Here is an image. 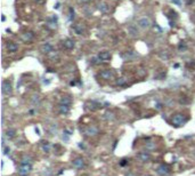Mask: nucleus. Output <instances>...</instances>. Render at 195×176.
<instances>
[{
    "instance_id": "ddd939ff",
    "label": "nucleus",
    "mask_w": 195,
    "mask_h": 176,
    "mask_svg": "<svg viewBox=\"0 0 195 176\" xmlns=\"http://www.w3.org/2000/svg\"><path fill=\"white\" fill-rule=\"evenodd\" d=\"M73 30L75 31L77 34H83L84 33V27L82 26V24L78 23V24H74L73 25Z\"/></svg>"
},
{
    "instance_id": "393cba45",
    "label": "nucleus",
    "mask_w": 195,
    "mask_h": 176,
    "mask_svg": "<svg viewBox=\"0 0 195 176\" xmlns=\"http://www.w3.org/2000/svg\"><path fill=\"white\" fill-rule=\"evenodd\" d=\"M41 143H42V146H43V150L44 151L49 150V143H48L47 141H43V142H41Z\"/></svg>"
},
{
    "instance_id": "4be33fe9",
    "label": "nucleus",
    "mask_w": 195,
    "mask_h": 176,
    "mask_svg": "<svg viewBox=\"0 0 195 176\" xmlns=\"http://www.w3.org/2000/svg\"><path fill=\"white\" fill-rule=\"evenodd\" d=\"M68 12H70V16H68V20L72 21V20L74 18V9L72 8V7H70V8H68Z\"/></svg>"
},
{
    "instance_id": "423d86ee",
    "label": "nucleus",
    "mask_w": 195,
    "mask_h": 176,
    "mask_svg": "<svg viewBox=\"0 0 195 176\" xmlns=\"http://www.w3.org/2000/svg\"><path fill=\"white\" fill-rule=\"evenodd\" d=\"M72 164H73V166L75 168L80 169V168L84 167V159H83V158H81V157H78V158H75V159L72 161Z\"/></svg>"
},
{
    "instance_id": "7ed1b4c3",
    "label": "nucleus",
    "mask_w": 195,
    "mask_h": 176,
    "mask_svg": "<svg viewBox=\"0 0 195 176\" xmlns=\"http://www.w3.org/2000/svg\"><path fill=\"white\" fill-rule=\"evenodd\" d=\"M13 92L12 88V84H10L9 80H3L2 81V93L5 95H10Z\"/></svg>"
},
{
    "instance_id": "dca6fc26",
    "label": "nucleus",
    "mask_w": 195,
    "mask_h": 176,
    "mask_svg": "<svg viewBox=\"0 0 195 176\" xmlns=\"http://www.w3.org/2000/svg\"><path fill=\"white\" fill-rule=\"evenodd\" d=\"M15 135H16V130H15V129L9 128V129L6 130V137H7V139L12 140V139H14V137H15Z\"/></svg>"
},
{
    "instance_id": "39448f33",
    "label": "nucleus",
    "mask_w": 195,
    "mask_h": 176,
    "mask_svg": "<svg viewBox=\"0 0 195 176\" xmlns=\"http://www.w3.org/2000/svg\"><path fill=\"white\" fill-rule=\"evenodd\" d=\"M137 24H138V26H140L142 29H147V27L151 26V21H149V18H147V17H142V18L138 20Z\"/></svg>"
},
{
    "instance_id": "bb28decb",
    "label": "nucleus",
    "mask_w": 195,
    "mask_h": 176,
    "mask_svg": "<svg viewBox=\"0 0 195 176\" xmlns=\"http://www.w3.org/2000/svg\"><path fill=\"white\" fill-rule=\"evenodd\" d=\"M170 13H171V16H169V17H173V18H176V17H177V13L173 12V10H170Z\"/></svg>"
},
{
    "instance_id": "9b49d317",
    "label": "nucleus",
    "mask_w": 195,
    "mask_h": 176,
    "mask_svg": "<svg viewBox=\"0 0 195 176\" xmlns=\"http://www.w3.org/2000/svg\"><path fill=\"white\" fill-rule=\"evenodd\" d=\"M98 57L101 58V61L107 62L109 58H111V54H109V51H107V50H103L98 54Z\"/></svg>"
},
{
    "instance_id": "6e6552de",
    "label": "nucleus",
    "mask_w": 195,
    "mask_h": 176,
    "mask_svg": "<svg viewBox=\"0 0 195 176\" xmlns=\"http://www.w3.org/2000/svg\"><path fill=\"white\" fill-rule=\"evenodd\" d=\"M40 50L42 51L43 54H50L51 51L54 50V48H53V46H51V45H50L49 42H44L43 45H41Z\"/></svg>"
},
{
    "instance_id": "aec40b11",
    "label": "nucleus",
    "mask_w": 195,
    "mask_h": 176,
    "mask_svg": "<svg viewBox=\"0 0 195 176\" xmlns=\"http://www.w3.org/2000/svg\"><path fill=\"white\" fill-rule=\"evenodd\" d=\"M71 102L72 99L68 97V96H63L61 98V104H66V105H71Z\"/></svg>"
},
{
    "instance_id": "f8f14e48",
    "label": "nucleus",
    "mask_w": 195,
    "mask_h": 176,
    "mask_svg": "<svg viewBox=\"0 0 195 176\" xmlns=\"http://www.w3.org/2000/svg\"><path fill=\"white\" fill-rule=\"evenodd\" d=\"M63 45H64V47L66 48V49H73L74 46H75L74 40H72V39H66V40H64V41H63Z\"/></svg>"
},
{
    "instance_id": "473e14b6",
    "label": "nucleus",
    "mask_w": 195,
    "mask_h": 176,
    "mask_svg": "<svg viewBox=\"0 0 195 176\" xmlns=\"http://www.w3.org/2000/svg\"><path fill=\"white\" fill-rule=\"evenodd\" d=\"M55 8H56V9H57V8H59V3H56V6H55Z\"/></svg>"
},
{
    "instance_id": "412c9836",
    "label": "nucleus",
    "mask_w": 195,
    "mask_h": 176,
    "mask_svg": "<svg viewBox=\"0 0 195 176\" xmlns=\"http://www.w3.org/2000/svg\"><path fill=\"white\" fill-rule=\"evenodd\" d=\"M186 49H187L186 44H185L184 41H181V42L179 44V46H178V50H179V51H184V50H186Z\"/></svg>"
},
{
    "instance_id": "a211bd4d",
    "label": "nucleus",
    "mask_w": 195,
    "mask_h": 176,
    "mask_svg": "<svg viewBox=\"0 0 195 176\" xmlns=\"http://www.w3.org/2000/svg\"><path fill=\"white\" fill-rule=\"evenodd\" d=\"M98 9L101 10L102 13H107L108 10H109V7H108L107 3H105V2H101V3L98 5Z\"/></svg>"
},
{
    "instance_id": "20e7f679",
    "label": "nucleus",
    "mask_w": 195,
    "mask_h": 176,
    "mask_svg": "<svg viewBox=\"0 0 195 176\" xmlns=\"http://www.w3.org/2000/svg\"><path fill=\"white\" fill-rule=\"evenodd\" d=\"M83 133L86 134L87 136H95L98 134V128L95 126H88L86 127V128L83 129Z\"/></svg>"
},
{
    "instance_id": "2f4dec72",
    "label": "nucleus",
    "mask_w": 195,
    "mask_h": 176,
    "mask_svg": "<svg viewBox=\"0 0 195 176\" xmlns=\"http://www.w3.org/2000/svg\"><path fill=\"white\" fill-rule=\"evenodd\" d=\"M126 164H127V160H122V163H121V166H124Z\"/></svg>"
},
{
    "instance_id": "0eeeda50",
    "label": "nucleus",
    "mask_w": 195,
    "mask_h": 176,
    "mask_svg": "<svg viewBox=\"0 0 195 176\" xmlns=\"http://www.w3.org/2000/svg\"><path fill=\"white\" fill-rule=\"evenodd\" d=\"M170 167L168 166V165H160L159 168H157V173H159L160 175H168L170 174Z\"/></svg>"
},
{
    "instance_id": "f03ea898",
    "label": "nucleus",
    "mask_w": 195,
    "mask_h": 176,
    "mask_svg": "<svg viewBox=\"0 0 195 176\" xmlns=\"http://www.w3.org/2000/svg\"><path fill=\"white\" fill-rule=\"evenodd\" d=\"M32 170V166L31 164H25V163H21L18 167V174L21 176H26L30 174V172Z\"/></svg>"
},
{
    "instance_id": "7c9ffc66",
    "label": "nucleus",
    "mask_w": 195,
    "mask_h": 176,
    "mask_svg": "<svg viewBox=\"0 0 195 176\" xmlns=\"http://www.w3.org/2000/svg\"><path fill=\"white\" fill-rule=\"evenodd\" d=\"M80 1H81L82 3H88L89 1H90V0H80Z\"/></svg>"
},
{
    "instance_id": "1a4fd4ad",
    "label": "nucleus",
    "mask_w": 195,
    "mask_h": 176,
    "mask_svg": "<svg viewBox=\"0 0 195 176\" xmlns=\"http://www.w3.org/2000/svg\"><path fill=\"white\" fill-rule=\"evenodd\" d=\"M33 38H34V34H33V32H31V31L24 32V33H22V36H21V39H22L24 42H30Z\"/></svg>"
},
{
    "instance_id": "c85d7f7f",
    "label": "nucleus",
    "mask_w": 195,
    "mask_h": 176,
    "mask_svg": "<svg viewBox=\"0 0 195 176\" xmlns=\"http://www.w3.org/2000/svg\"><path fill=\"white\" fill-rule=\"evenodd\" d=\"M193 2H194V0H186V3H187L188 6H189V5H192V3H193Z\"/></svg>"
},
{
    "instance_id": "5701e85b",
    "label": "nucleus",
    "mask_w": 195,
    "mask_h": 176,
    "mask_svg": "<svg viewBox=\"0 0 195 176\" xmlns=\"http://www.w3.org/2000/svg\"><path fill=\"white\" fill-rule=\"evenodd\" d=\"M31 158L30 157H27V156H24L23 157V159H22V163H25V164H31Z\"/></svg>"
},
{
    "instance_id": "a878e982",
    "label": "nucleus",
    "mask_w": 195,
    "mask_h": 176,
    "mask_svg": "<svg viewBox=\"0 0 195 176\" xmlns=\"http://www.w3.org/2000/svg\"><path fill=\"white\" fill-rule=\"evenodd\" d=\"M171 1H172L174 5H177V6H180V5H181V1H180V0H171Z\"/></svg>"
},
{
    "instance_id": "f3484780",
    "label": "nucleus",
    "mask_w": 195,
    "mask_h": 176,
    "mask_svg": "<svg viewBox=\"0 0 195 176\" xmlns=\"http://www.w3.org/2000/svg\"><path fill=\"white\" fill-rule=\"evenodd\" d=\"M7 49H8V51L14 53V51H16L18 49V46H17V44H15V42H8L7 44Z\"/></svg>"
},
{
    "instance_id": "c756f323",
    "label": "nucleus",
    "mask_w": 195,
    "mask_h": 176,
    "mask_svg": "<svg viewBox=\"0 0 195 176\" xmlns=\"http://www.w3.org/2000/svg\"><path fill=\"white\" fill-rule=\"evenodd\" d=\"M191 18H192V21H193V22L195 23V13L193 14V15H192V17H191Z\"/></svg>"
},
{
    "instance_id": "b1692460",
    "label": "nucleus",
    "mask_w": 195,
    "mask_h": 176,
    "mask_svg": "<svg viewBox=\"0 0 195 176\" xmlns=\"http://www.w3.org/2000/svg\"><path fill=\"white\" fill-rule=\"evenodd\" d=\"M124 82H126V79L124 78H119L118 80H116V85L122 86V85H124Z\"/></svg>"
},
{
    "instance_id": "cd10ccee",
    "label": "nucleus",
    "mask_w": 195,
    "mask_h": 176,
    "mask_svg": "<svg viewBox=\"0 0 195 176\" xmlns=\"http://www.w3.org/2000/svg\"><path fill=\"white\" fill-rule=\"evenodd\" d=\"M10 152V149H9V148H5V152H3V153H5V154H8Z\"/></svg>"
},
{
    "instance_id": "4468645a",
    "label": "nucleus",
    "mask_w": 195,
    "mask_h": 176,
    "mask_svg": "<svg viewBox=\"0 0 195 176\" xmlns=\"http://www.w3.org/2000/svg\"><path fill=\"white\" fill-rule=\"evenodd\" d=\"M138 158L142 161H144V163H147V161L151 160V156L149 153H146V152H139L138 153Z\"/></svg>"
},
{
    "instance_id": "9d476101",
    "label": "nucleus",
    "mask_w": 195,
    "mask_h": 176,
    "mask_svg": "<svg viewBox=\"0 0 195 176\" xmlns=\"http://www.w3.org/2000/svg\"><path fill=\"white\" fill-rule=\"evenodd\" d=\"M99 74H101V77L103 79H105V80H108V79H112L114 77V72L112 70H103Z\"/></svg>"
},
{
    "instance_id": "6ab92c4d",
    "label": "nucleus",
    "mask_w": 195,
    "mask_h": 176,
    "mask_svg": "<svg viewBox=\"0 0 195 176\" xmlns=\"http://www.w3.org/2000/svg\"><path fill=\"white\" fill-rule=\"evenodd\" d=\"M128 32L130 33V36H132V37H137V36H138V31H137V29L133 25H129Z\"/></svg>"
},
{
    "instance_id": "72a5a7b5",
    "label": "nucleus",
    "mask_w": 195,
    "mask_h": 176,
    "mask_svg": "<svg viewBox=\"0 0 195 176\" xmlns=\"http://www.w3.org/2000/svg\"><path fill=\"white\" fill-rule=\"evenodd\" d=\"M146 176H152V175H146Z\"/></svg>"
},
{
    "instance_id": "f257e3e1",
    "label": "nucleus",
    "mask_w": 195,
    "mask_h": 176,
    "mask_svg": "<svg viewBox=\"0 0 195 176\" xmlns=\"http://www.w3.org/2000/svg\"><path fill=\"white\" fill-rule=\"evenodd\" d=\"M187 121V117H185L183 113H176L172 119H171V123H172V126L174 127H181L184 126L185 123Z\"/></svg>"
},
{
    "instance_id": "2eb2a0df",
    "label": "nucleus",
    "mask_w": 195,
    "mask_h": 176,
    "mask_svg": "<svg viewBox=\"0 0 195 176\" xmlns=\"http://www.w3.org/2000/svg\"><path fill=\"white\" fill-rule=\"evenodd\" d=\"M58 110L62 115H67L70 112V105H66V104H59L58 106Z\"/></svg>"
}]
</instances>
